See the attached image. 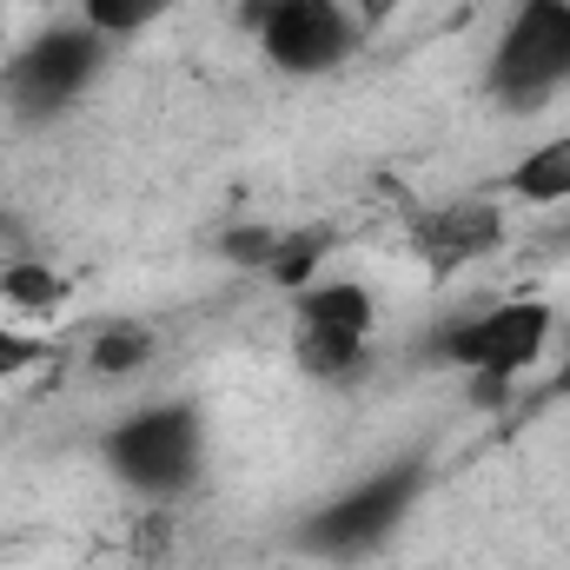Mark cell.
Wrapping results in <instances>:
<instances>
[{"mask_svg": "<svg viewBox=\"0 0 570 570\" xmlns=\"http://www.w3.org/2000/svg\"><path fill=\"white\" fill-rule=\"evenodd\" d=\"M107 471L153 504L186 498L206 478V425L193 405H140L107 431Z\"/></svg>", "mask_w": 570, "mask_h": 570, "instance_id": "1", "label": "cell"}, {"mask_svg": "<svg viewBox=\"0 0 570 570\" xmlns=\"http://www.w3.org/2000/svg\"><path fill=\"white\" fill-rule=\"evenodd\" d=\"M558 338V305L538 298V292H511L471 318H458L444 338H438V365L451 372H471L478 392H498L511 379H524Z\"/></svg>", "mask_w": 570, "mask_h": 570, "instance_id": "2", "label": "cell"}, {"mask_svg": "<svg viewBox=\"0 0 570 570\" xmlns=\"http://www.w3.org/2000/svg\"><path fill=\"white\" fill-rule=\"evenodd\" d=\"M484 87L511 114H538L570 94V0H518L491 47Z\"/></svg>", "mask_w": 570, "mask_h": 570, "instance_id": "3", "label": "cell"}, {"mask_svg": "<svg viewBox=\"0 0 570 570\" xmlns=\"http://www.w3.org/2000/svg\"><path fill=\"white\" fill-rule=\"evenodd\" d=\"M100 67H107V40L87 20H53L7 60L0 94L20 120H60L73 100H87Z\"/></svg>", "mask_w": 570, "mask_h": 570, "instance_id": "4", "label": "cell"}, {"mask_svg": "<svg viewBox=\"0 0 570 570\" xmlns=\"http://www.w3.org/2000/svg\"><path fill=\"white\" fill-rule=\"evenodd\" d=\"M419 498H425V464H385V471L358 478L352 491L325 498L298 524V551H312V558H365L412 518Z\"/></svg>", "mask_w": 570, "mask_h": 570, "instance_id": "5", "label": "cell"}, {"mask_svg": "<svg viewBox=\"0 0 570 570\" xmlns=\"http://www.w3.org/2000/svg\"><path fill=\"white\" fill-rule=\"evenodd\" d=\"M379 298L358 279H318L292 292V358L305 379H352L372 352Z\"/></svg>", "mask_w": 570, "mask_h": 570, "instance_id": "6", "label": "cell"}, {"mask_svg": "<svg viewBox=\"0 0 570 570\" xmlns=\"http://www.w3.org/2000/svg\"><path fill=\"white\" fill-rule=\"evenodd\" d=\"M253 33H259V53L292 73V80H318V73H338L358 47V13L345 0H273L253 13Z\"/></svg>", "mask_w": 570, "mask_h": 570, "instance_id": "7", "label": "cell"}, {"mask_svg": "<svg viewBox=\"0 0 570 570\" xmlns=\"http://www.w3.org/2000/svg\"><path fill=\"white\" fill-rule=\"evenodd\" d=\"M405 239H412V253H419V266L431 279H458V273L484 266L491 253H504L511 213H504V199H484V193L444 199V206H431L405 226Z\"/></svg>", "mask_w": 570, "mask_h": 570, "instance_id": "8", "label": "cell"}, {"mask_svg": "<svg viewBox=\"0 0 570 570\" xmlns=\"http://www.w3.org/2000/svg\"><path fill=\"white\" fill-rule=\"evenodd\" d=\"M67 298H73V285H67L60 266H47V259H13V266H0V312H7L13 325H47V318L67 312Z\"/></svg>", "mask_w": 570, "mask_h": 570, "instance_id": "9", "label": "cell"}, {"mask_svg": "<svg viewBox=\"0 0 570 570\" xmlns=\"http://www.w3.org/2000/svg\"><path fill=\"white\" fill-rule=\"evenodd\" d=\"M504 193L524 199V206H570V127L531 146V153L504 173Z\"/></svg>", "mask_w": 570, "mask_h": 570, "instance_id": "10", "label": "cell"}, {"mask_svg": "<svg viewBox=\"0 0 570 570\" xmlns=\"http://www.w3.org/2000/svg\"><path fill=\"white\" fill-rule=\"evenodd\" d=\"M153 358H159V332H153L146 318H107V325L87 338L94 379H140Z\"/></svg>", "mask_w": 570, "mask_h": 570, "instance_id": "11", "label": "cell"}, {"mask_svg": "<svg viewBox=\"0 0 570 570\" xmlns=\"http://www.w3.org/2000/svg\"><path fill=\"white\" fill-rule=\"evenodd\" d=\"M325 253H332V239H325L318 226H298V233H279V239H273V259H266V279L292 285V292H305V285L318 279Z\"/></svg>", "mask_w": 570, "mask_h": 570, "instance_id": "12", "label": "cell"}, {"mask_svg": "<svg viewBox=\"0 0 570 570\" xmlns=\"http://www.w3.org/2000/svg\"><path fill=\"white\" fill-rule=\"evenodd\" d=\"M173 0H80V20L100 33V40H134L146 33L159 13H166Z\"/></svg>", "mask_w": 570, "mask_h": 570, "instance_id": "13", "label": "cell"}, {"mask_svg": "<svg viewBox=\"0 0 570 570\" xmlns=\"http://www.w3.org/2000/svg\"><path fill=\"white\" fill-rule=\"evenodd\" d=\"M47 358H53V338H47V332L0 318V385H7V379H27V372L47 365Z\"/></svg>", "mask_w": 570, "mask_h": 570, "instance_id": "14", "label": "cell"}, {"mask_svg": "<svg viewBox=\"0 0 570 570\" xmlns=\"http://www.w3.org/2000/svg\"><path fill=\"white\" fill-rule=\"evenodd\" d=\"M273 239H279V233H273V226H239V233H226V253H233V259H246V266H259V273H266V259H273Z\"/></svg>", "mask_w": 570, "mask_h": 570, "instance_id": "15", "label": "cell"}, {"mask_svg": "<svg viewBox=\"0 0 570 570\" xmlns=\"http://www.w3.org/2000/svg\"><path fill=\"white\" fill-rule=\"evenodd\" d=\"M551 392L570 399V325H558V372H551Z\"/></svg>", "mask_w": 570, "mask_h": 570, "instance_id": "16", "label": "cell"}, {"mask_svg": "<svg viewBox=\"0 0 570 570\" xmlns=\"http://www.w3.org/2000/svg\"><path fill=\"white\" fill-rule=\"evenodd\" d=\"M385 7H399V0H365V7H358V27H379V20H385Z\"/></svg>", "mask_w": 570, "mask_h": 570, "instance_id": "17", "label": "cell"}, {"mask_svg": "<svg viewBox=\"0 0 570 570\" xmlns=\"http://www.w3.org/2000/svg\"><path fill=\"white\" fill-rule=\"evenodd\" d=\"M259 7H273V0H246V20H253V13H259Z\"/></svg>", "mask_w": 570, "mask_h": 570, "instance_id": "18", "label": "cell"}]
</instances>
